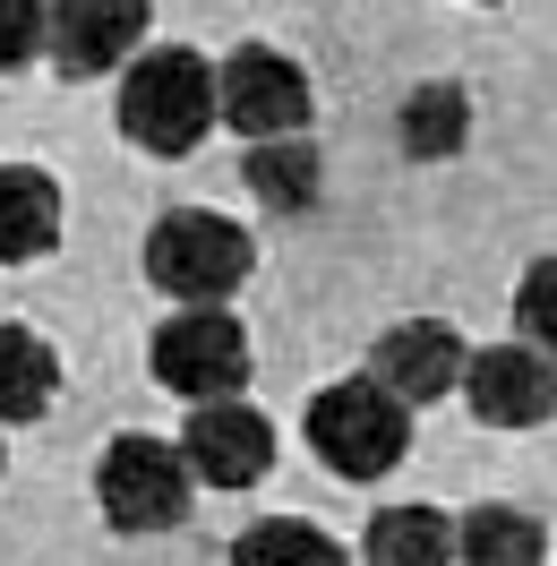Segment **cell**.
Returning a JSON list of instances; mask_svg holds the SVG:
<instances>
[{
	"instance_id": "obj_1",
	"label": "cell",
	"mask_w": 557,
	"mask_h": 566,
	"mask_svg": "<svg viewBox=\"0 0 557 566\" xmlns=\"http://www.w3.org/2000/svg\"><path fill=\"white\" fill-rule=\"evenodd\" d=\"M249 266H258L249 232L214 207H172V214H155V232H146V283L164 301H180V310H223L249 283Z\"/></svg>"
},
{
	"instance_id": "obj_2",
	"label": "cell",
	"mask_w": 557,
	"mask_h": 566,
	"mask_svg": "<svg viewBox=\"0 0 557 566\" xmlns=\"http://www.w3.org/2000/svg\"><path fill=\"white\" fill-rule=\"evenodd\" d=\"M214 129V70L198 52H138L129 77H120V138L146 146V155H198Z\"/></svg>"
},
{
	"instance_id": "obj_3",
	"label": "cell",
	"mask_w": 557,
	"mask_h": 566,
	"mask_svg": "<svg viewBox=\"0 0 557 566\" xmlns=\"http://www.w3.org/2000/svg\"><path fill=\"white\" fill-rule=\"evenodd\" d=\"M309 447L335 481H386L412 447V412L378 378H344V387H326L309 403Z\"/></svg>"
},
{
	"instance_id": "obj_4",
	"label": "cell",
	"mask_w": 557,
	"mask_h": 566,
	"mask_svg": "<svg viewBox=\"0 0 557 566\" xmlns=\"http://www.w3.org/2000/svg\"><path fill=\"white\" fill-rule=\"evenodd\" d=\"M95 506H104L112 532H172L189 515V463H180L172 438H146V429H120L95 463Z\"/></svg>"
},
{
	"instance_id": "obj_5",
	"label": "cell",
	"mask_w": 557,
	"mask_h": 566,
	"mask_svg": "<svg viewBox=\"0 0 557 566\" xmlns=\"http://www.w3.org/2000/svg\"><path fill=\"white\" fill-rule=\"evenodd\" d=\"M214 120H232L249 146L301 138L309 129V70L292 52H275V43H241L214 70Z\"/></svg>"
},
{
	"instance_id": "obj_6",
	"label": "cell",
	"mask_w": 557,
	"mask_h": 566,
	"mask_svg": "<svg viewBox=\"0 0 557 566\" xmlns=\"http://www.w3.org/2000/svg\"><path fill=\"white\" fill-rule=\"evenodd\" d=\"M146 369H155L180 403H223V395L249 387V335H241V318H223V310H180V318L155 326Z\"/></svg>"
},
{
	"instance_id": "obj_7",
	"label": "cell",
	"mask_w": 557,
	"mask_h": 566,
	"mask_svg": "<svg viewBox=\"0 0 557 566\" xmlns=\"http://www.w3.org/2000/svg\"><path fill=\"white\" fill-rule=\"evenodd\" d=\"M172 447H180V463H189V481L249 490V481H266V463H275V421H266L249 395H223V403H189V429H180Z\"/></svg>"
},
{
	"instance_id": "obj_8",
	"label": "cell",
	"mask_w": 557,
	"mask_h": 566,
	"mask_svg": "<svg viewBox=\"0 0 557 566\" xmlns=\"http://www.w3.org/2000/svg\"><path fill=\"white\" fill-rule=\"evenodd\" d=\"M146 0H52L43 9V61L61 77H112L146 35Z\"/></svg>"
},
{
	"instance_id": "obj_9",
	"label": "cell",
	"mask_w": 557,
	"mask_h": 566,
	"mask_svg": "<svg viewBox=\"0 0 557 566\" xmlns=\"http://www.w3.org/2000/svg\"><path fill=\"white\" fill-rule=\"evenodd\" d=\"M463 395H472V421L488 429H540L557 412V369L532 344H488V353H463Z\"/></svg>"
},
{
	"instance_id": "obj_10",
	"label": "cell",
	"mask_w": 557,
	"mask_h": 566,
	"mask_svg": "<svg viewBox=\"0 0 557 566\" xmlns=\"http://www.w3.org/2000/svg\"><path fill=\"white\" fill-rule=\"evenodd\" d=\"M369 378H378L403 412H420V403H438V395L463 387V335H454L446 318H403L378 335V353H369Z\"/></svg>"
},
{
	"instance_id": "obj_11",
	"label": "cell",
	"mask_w": 557,
	"mask_h": 566,
	"mask_svg": "<svg viewBox=\"0 0 557 566\" xmlns=\"http://www.w3.org/2000/svg\"><path fill=\"white\" fill-rule=\"evenodd\" d=\"M61 241V189L35 164H0V266H27Z\"/></svg>"
},
{
	"instance_id": "obj_12",
	"label": "cell",
	"mask_w": 557,
	"mask_h": 566,
	"mask_svg": "<svg viewBox=\"0 0 557 566\" xmlns=\"http://www.w3.org/2000/svg\"><path fill=\"white\" fill-rule=\"evenodd\" d=\"M52 395H61V360H52V344H43L35 326L0 318V429H9V421H43Z\"/></svg>"
},
{
	"instance_id": "obj_13",
	"label": "cell",
	"mask_w": 557,
	"mask_h": 566,
	"mask_svg": "<svg viewBox=\"0 0 557 566\" xmlns=\"http://www.w3.org/2000/svg\"><path fill=\"white\" fill-rule=\"evenodd\" d=\"M360 558H369V566H454L446 506H386V515H369Z\"/></svg>"
},
{
	"instance_id": "obj_14",
	"label": "cell",
	"mask_w": 557,
	"mask_h": 566,
	"mask_svg": "<svg viewBox=\"0 0 557 566\" xmlns=\"http://www.w3.org/2000/svg\"><path fill=\"white\" fill-rule=\"evenodd\" d=\"M241 180L266 214H309L317 207V146L309 138H266L241 155Z\"/></svg>"
},
{
	"instance_id": "obj_15",
	"label": "cell",
	"mask_w": 557,
	"mask_h": 566,
	"mask_svg": "<svg viewBox=\"0 0 557 566\" xmlns=\"http://www.w3.org/2000/svg\"><path fill=\"white\" fill-rule=\"evenodd\" d=\"M454 558L463 566H540L549 558V532H540V515H523V506H472L454 524Z\"/></svg>"
},
{
	"instance_id": "obj_16",
	"label": "cell",
	"mask_w": 557,
	"mask_h": 566,
	"mask_svg": "<svg viewBox=\"0 0 557 566\" xmlns=\"http://www.w3.org/2000/svg\"><path fill=\"white\" fill-rule=\"evenodd\" d=\"M403 155H420V164H438V155H454V146L472 138V95L463 86H446V77H429L420 95H403Z\"/></svg>"
},
{
	"instance_id": "obj_17",
	"label": "cell",
	"mask_w": 557,
	"mask_h": 566,
	"mask_svg": "<svg viewBox=\"0 0 557 566\" xmlns=\"http://www.w3.org/2000/svg\"><path fill=\"white\" fill-rule=\"evenodd\" d=\"M232 566H351L344 541L317 524H292V515H266V524H249L232 541Z\"/></svg>"
},
{
	"instance_id": "obj_18",
	"label": "cell",
	"mask_w": 557,
	"mask_h": 566,
	"mask_svg": "<svg viewBox=\"0 0 557 566\" xmlns=\"http://www.w3.org/2000/svg\"><path fill=\"white\" fill-rule=\"evenodd\" d=\"M515 326H523V344H532L540 360H557V258L523 266V283H515Z\"/></svg>"
},
{
	"instance_id": "obj_19",
	"label": "cell",
	"mask_w": 557,
	"mask_h": 566,
	"mask_svg": "<svg viewBox=\"0 0 557 566\" xmlns=\"http://www.w3.org/2000/svg\"><path fill=\"white\" fill-rule=\"evenodd\" d=\"M43 9L52 0H0V77L43 61Z\"/></svg>"
},
{
	"instance_id": "obj_20",
	"label": "cell",
	"mask_w": 557,
	"mask_h": 566,
	"mask_svg": "<svg viewBox=\"0 0 557 566\" xmlns=\"http://www.w3.org/2000/svg\"><path fill=\"white\" fill-rule=\"evenodd\" d=\"M0 463H9V455H0Z\"/></svg>"
}]
</instances>
